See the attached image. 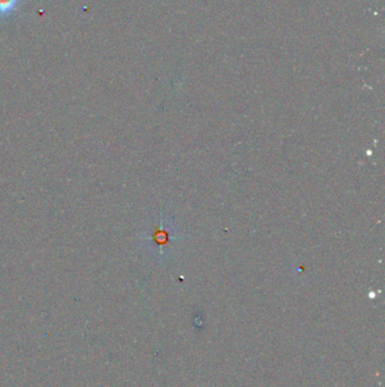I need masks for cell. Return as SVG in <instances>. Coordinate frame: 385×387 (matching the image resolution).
I'll list each match as a JSON object with an SVG mask.
<instances>
[{
  "mask_svg": "<svg viewBox=\"0 0 385 387\" xmlns=\"http://www.w3.org/2000/svg\"><path fill=\"white\" fill-rule=\"evenodd\" d=\"M17 0H0V15H7L15 10Z\"/></svg>",
  "mask_w": 385,
  "mask_h": 387,
  "instance_id": "cell-1",
  "label": "cell"
}]
</instances>
